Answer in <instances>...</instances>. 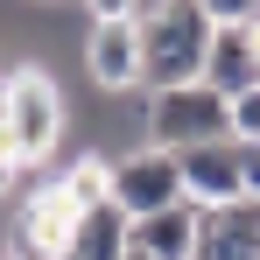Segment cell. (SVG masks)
Listing matches in <instances>:
<instances>
[{
	"label": "cell",
	"mask_w": 260,
	"mask_h": 260,
	"mask_svg": "<svg viewBox=\"0 0 260 260\" xmlns=\"http://www.w3.org/2000/svg\"><path fill=\"white\" fill-rule=\"evenodd\" d=\"M204 49H211V14L197 0H155L141 21V85H155V91L197 85Z\"/></svg>",
	"instance_id": "1"
},
{
	"label": "cell",
	"mask_w": 260,
	"mask_h": 260,
	"mask_svg": "<svg viewBox=\"0 0 260 260\" xmlns=\"http://www.w3.org/2000/svg\"><path fill=\"white\" fill-rule=\"evenodd\" d=\"M0 141H7V155L21 169L56 155V141H63V91H56V78L43 63H14L0 78Z\"/></svg>",
	"instance_id": "2"
},
{
	"label": "cell",
	"mask_w": 260,
	"mask_h": 260,
	"mask_svg": "<svg viewBox=\"0 0 260 260\" xmlns=\"http://www.w3.org/2000/svg\"><path fill=\"white\" fill-rule=\"evenodd\" d=\"M141 134H148V148H204V141H232L225 134V99H218L204 78L197 85H176V91H155L148 106H141Z\"/></svg>",
	"instance_id": "3"
},
{
	"label": "cell",
	"mask_w": 260,
	"mask_h": 260,
	"mask_svg": "<svg viewBox=\"0 0 260 260\" xmlns=\"http://www.w3.org/2000/svg\"><path fill=\"white\" fill-rule=\"evenodd\" d=\"M113 204L127 218H155V211H169V204H190L183 197V169H176V155L169 148H127L120 162H113Z\"/></svg>",
	"instance_id": "4"
},
{
	"label": "cell",
	"mask_w": 260,
	"mask_h": 260,
	"mask_svg": "<svg viewBox=\"0 0 260 260\" xmlns=\"http://www.w3.org/2000/svg\"><path fill=\"white\" fill-rule=\"evenodd\" d=\"M85 78L99 91H134L141 85V14L134 21H85Z\"/></svg>",
	"instance_id": "5"
},
{
	"label": "cell",
	"mask_w": 260,
	"mask_h": 260,
	"mask_svg": "<svg viewBox=\"0 0 260 260\" xmlns=\"http://www.w3.org/2000/svg\"><path fill=\"white\" fill-rule=\"evenodd\" d=\"M204 85H211L218 99H239V91L260 85V21L211 28V49H204Z\"/></svg>",
	"instance_id": "6"
},
{
	"label": "cell",
	"mask_w": 260,
	"mask_h": 260,
	"mask_svg": "<svg viewBox=\"0 0 260 260\" xmlns=\"http://www.w3.org/2000/svg\"><path fill=\"white\" fill-rule=\"evenodd\" d=\"M176 169H183V197L190 204H232V197H246V183H239V141L183 148Z\"/></svg>",
	"instance_id": "7"
},
{
	"label": "cell",
	"mask_w": 260,
	"mask_h": 260,
	"mask_svg": "<svg viewBox=\"0 0 260 260\" xmlns=\"http://www.w3.org/2000/svg\"><path fill=\"white\" fill-rule=\"evenodd\" d=\"M127 246L148 260H197V204H169L155 218H134Z\"/></svg>",
	"instance_id": "8"
},
{
	"label": "cell",
	"mask_w": 260,
	"mask_h": 260,
	"mask_svg": "<svg viewBox=\"0 0 260 260\" xmlns=\"http://www.w3.org/2000/svg\"><path fill=\"white\" fill-rule=\"evenodd\" d=\"M127 232H134V218L120 211V204H99V211L78 218V232H71V253L63 260H127Z\"/></svg>",
	"instance_id": "9"
},
{
	"label": "cell",
	"mask_w": 260,
	"mask_h": 260,
	"mask_svg": "<svg viewBox=\"0 0 260 260\" xmlns=\"http://www.w3.org/2000/svg\"><path fill=\"white\" fill-rule=\"evenodd\" d=\"M63 183V197L78 204V211H99V204H113V162H99V155H78L71 169L56 176Z\"/></svg>",
	"instance_id": "10"
},
{
	"label": "cell",
	"mask_w": 260,
	"mask_h": 260,
	"mask_svg": "<svg viewBox=\"0 0 260 260\" xmlns=\"http://www.w3.org/2000/svg\"><path fill=\"white\" fill-rule=\"evenodd\" d=\"M225 134L260 148V85H253V91H239V99H225Z\"/></svg>",
	"instance_id": "11"
},
{
	"label": "cell",
	"mask_w": 260,
	"mask_h": 260,
	"mask_svg": "<svg viewBox=\"0 0 260 260\" xmlns=\"http://www.w3.org/2000/svg\"><path fill=\"white\" fill-rule=\"evenodd\" d=\"M211 14V28H239V21H260V0H197Z\"/></svg>",
	"instance_id": "12"
},
{
	"label": "cell",
	"mask_w": 260,
	"mask_h": 260,
	"mask_svg": "<svg viewBox=\"0 0 260 260\" xmlns=\"http://www.w3.org/2000/svg\"><path fill=\"white\" fill-rule=\"evenodd\" d=\"M141 0H85V21H134Z\"/></svg>",
	"instance_id": "13"
},
{
	"label": "cell",
	"mask_w": 260,
	"mask_h": 260,
	"mask_svg": "<svg viewBox=\"0 0 260 260\" xmlns=\"http://www.w3.org/2000/svg\"><path fill=\"white\" fill-rule=\"evenodd\" d=\"M127 260H148V253H127Z\"/></svg>",
	"instance_id": "14"
},
{
	"label": "cell",
	"mask_w": 260,
	"mask_h": 260,
	"mask_svg": "<svg viewBox=\"0 0 260 260\" xmlns=\"http://www.w3.org/2000/svg\"><path fill=\"white\" fill-rule=\"evenodd\" d=\"M0 260H7V246H0Z\"/></svg>",
	"instance_id": "15"
}]
</instances>
